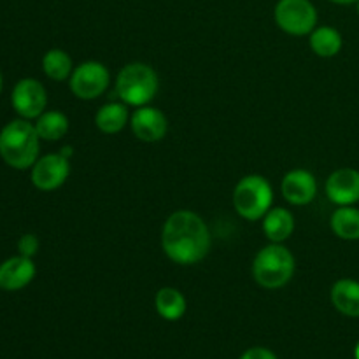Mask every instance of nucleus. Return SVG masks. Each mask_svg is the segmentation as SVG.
Segmentation results:
<instances>
[{"mask_svg": "<svg viewBox=\"0 0 359 359\" xmlns=\"http://www.w3.org/2000/svg\"><path fill=\"white\" fill-rule=\"evenodd\" d=\"M326 195L337 205H354L359 202V172L339 168L326 179Z\"/></svg>", "mask_w": 359, "mask_h": 359, "instance_id": "12", "label": "nucleus"}, {"mask_svg": "<svg viewBox=\"0 0 359 359\" xmlns=\"http://www.w3.org/2000/svg\"><path fill=\"white\" fill-rule=\"evenodd\" d=\"M35 130H37L41 140H60L69 132V118L60 111H44L35 119Z\"/></svg>", "mask_w": 359, "mask_h": 359, "instance_id": "19", "label": "nucleus"}, {"mask_svg": "<svg viewBox=\"0 0 359 359\" xmlns=\"http://www.w3.org/2000/svg\"><path fill=\"white\" fill-rule=\"evenodd\" d=\"M263 231L266 238L276 244H283L284 241H287L294 231V217L291 210L284 207L270 209L263 217Z\"/></svg>", "mask_w": 359, "mask_h": 359, "instance_id": "14", "label": "nucleus"}, {"mask_svg": "<svg viewBox=\"0 0 359 359\" xmlns=\"http://www.w3.org/2000/svg\"><path fill=\"white\" fill-rule=\"evenodd\" d=\"M41 137L28 119H13L0 130V158L16 170H27L39 160Z\"/></svg>", "mask_w": 359, "mask_h": 359, "instance_id": "2", "label": "nucleus"}, {"mask_svg": "<svg viewBox=\"0 0 359 359\" xmlns=\"http://www.w3.org/2000/svg\"><path fill=\"white\" fill-rule=\"evenodd\" d=\"M2 88H4V77H2V72H0V95H2Z\"/></svg>", "mask_w": 359, "mask_h": 359, "instance_id": "25", "label": "nucleus"}, {"mask_svg": "<svg viewBox=\"0 0 359 359\" xmlns=\"http://www.w3.org/2000/svg\"><path fill=\"white\" fill-rule=\"evenodd\" d=\"M37 269L32 258L18 255L0 263V290L20 291L34 280Z\"/></svg>", "mask_w": 359, "mask_h": 359, "instance_id": "13", "label": "nucleus"}, {"mask_svg": "<svg viewBox=\"0 0 359 359\" xmlns=\"http://www.w3.org/2000/svg\"><path fill=\"white\" fill-rule=\"evenodd\" d=\"M255 280L265 290H279L294 276V256L283 244L272 242L256 255L252 263Z\"/></svg>", "mask_w": 359, "mask_h": 359, "instance_id": "4", "label": "nucleus"}, {"mask_svg": "<svg viewBox=\"0 0 359 359\" xmlns=\"http://www.w3.org/2000/svg\"><path fill=\"white\" fill-rule=\"evenodd\" d=\"M128 123V109L123 102H111L98 109L97 116H95V125L102 133H119Z\"/></svg>", "mask_w": 359, "mask_h": 359, "instance_id": "16", "label": "nucleus"}, {"mask_svg": "<svg viewBox=\"0 0 359 359\" xmlns=\"http://www.w3.org/2000/svg\"><path fill=\"white\" fill-rule=\"evenodd\" d=\"M70 174L69 158L62 153L46 154L39 158L32 167V184L41 191H53L58 189L67 181Z\"/></svg>", "mask_w": 359, "mask_h": 359, "instance_id": "9", "label": "nucleus"}, {"mask_svg": "<svg viewBox=\"0 0 359 359\" xmlns=\"http://www.w3.org/2000/svg\"><path fill=\"white\" fill-rule=\"evenodd\" d=\"M42 70H44L49 79L62 83V81L70 79V76H72V58L63 49H49L44 58H42Z\"/></svg>", "mask_w": 359, "mask_h": 359, "instance_id": "21", "label": "nucleus"}, {"mask_svg": "<svg viewBox=\"0 0 359 359\" xmlns=\"http://www.w3.org/2000/svg\"><path fill=\"white\" fill-rule=\"evenodd\" d=\"M332 2L340 4V6H349V4H356L358 0H332Z\"/></svg>", "mask_w": 359, "mask_h": 359, "instance_id": "24", "label": "nucleus"}, {"mask_svg": "<svg viewBox=\"0 0 359 359\" xmlns=\"http://www.w3.org/2000/svg\"><path fill=\"white\" fill-rule=\"evenodd\" d=\"M356 6H358V14H359V0L356 2Z\"/></svg>", "mask_w": 359, "mask_h": 359, "instance_id": "27", "label": "nucleus"}, {"mask_svg": "<svg viewBox=\"0 0 359 359\" xmlns=\"http://www.w3.org/2000/svg\"><path fill=\"white\" fill-rule=\"evenodd\" d=\"M13 109L16 114L23 119H37L48 105V93L41 81L34 77H25L18 81L11 95Z\"/></svg>", "mask_w": 359, "mask_h": 359, "instance_id": "8", "label": "nucleus"}, {"mask_svg": "<svg viewBox=\"0 0 359 359\" xmlns=\"http://www.w3.org/2000/svg\"><path fill=\"white\" fill-rule=\"evenodd\" d=\"M133 135L142 142H158L167 135L168 121L167 116L160 109L142 105L137 107V111L132 114L130 119Z\"/></svg>", "mask_w": 359, "mask_h": 359, "instance_id": "10", "label": "nucleus"}, {"mask_svg": "<svg viewBox=\"0 0 359 359\" xmlns=\"http://www.w3.org/2000/svg\"><path fill=\"white\" fill-rule=\"evenodd\" d=\"M333 233L344 241H359V209L340 205L330 219Z\"/></svg>", "mask_w": 359, "mask_h": 359, "instance_id": "18", "label": "nucleus"}, {"mask_svg": "<svg viewBox=\"0 0 359 359\" xmlns=\"http://www.w3.org/2000/svg\"><path fill=\"white\" fill-rule=\"evenodd\" d=\"M280 191L291 205H307L318 195V181L312 172L297 168L284 175Z\"/></svg>", "mask_w": 359, "mask_h": 359, "instance_id": "11", "label": "nucleus"}, {"mask_svg": "<svg viewBox=\"0 0 359 359\" xmlns=\"http://www.w3.org/2000/svg\"><path fill=\"white\" fill-rule=\"evenodd\" d=\"M154 307L160 318L179 321L186 314V298L175 287H161L154 297Z\"/></svg>", "mask_w": 359, "mask_h": 359, "instance_id": "17", "label": "nucleus"}, {"mask_svg": "<svg viewBox=\"0 0 359 359\" xmlns=\"http://www.w3.org/2000/svg\"><path fill=\"white\" fill-rule=\"evenodd\" d=\"M311 48L321 58H332L342 49V35L332 27H316L311 32Z\"/></svg>", "mask_w": 359, "mask_h": 359, "instance_id": "20", "label": "nucleus"}, {"mask_svg": "<svg viewBox=\"0 0 359 359\" xmlns=\"http://www.w3.org/2000/svg\"><path fill=\"white\" fill-rule=\"evenodd\" d=\"M163 252L179 265L202 262L210 249V233L205 221L191 210H177L165 221L161 230Z\"/></svg>", "mask_w": 359, "mask_h": 359, "instance_id": "1", "label": "nucleus"}, {"mask_svg": "<svg viewBox=\"0 0 359 359\" xmlns=\"http://www.w3.org/2000/svg\"><path fill=\"white\" fill-rule=\"evenodd\" d=\"M273 18L280 30L290 35H307L318 25V11L311 0H279Z\"/></svg>", "mask_w": 359, "mask_h": 359, "instance_id": "6", "label": "nucleus"}, {"mask_svg": "<svg viewBox=\"0 0 359 359\" xmlns=\"http://www.w3.org/2000/svg\"><path fill=\"white\" fill-rule=\"evenodd\" d=\"M39 251V238L35 235L27 233L18 241V252L25 258H34Z\"/></svg>", "mask_w": 359, "mask_h": 359, "instance_id": "22", "label": "nucleus"}, {"mask_svg": "<svg viewBox=\"0 0 359 359\" xmlns=\"http://www.w3.org/2000/svg\"><path fill=\"white\" fill-rule=\"evenodd\" d=\"M160 79L153 67L146 63H128L116 77V95L119 100L132 107L147 105L158 93Z\"/></svg>", "mask_w": 359, "mask_h": 359, "instance_id": "3", "label": "nucleus"}, {"mask_svg": "<svg viewBox=\"0 0 359 359\" xmlns=\"http://www.w3.org/2000/svg\"><path fill=\"white\" fill-rule=\"evenodd\" d=\"M241 359H277V356L266 347H251L242 354Z\"/></svg>", "mask_w": 359, "mask_h": 359, "instance_id": "23", "label": "nucleus"}, {"mask_svg": "<svg viewBox=\"0 0 359 359\" xmlns=\"http://www.w3.org/2000/svg\"><path fill=\"white\" fill-rule=\"evenodd\" d=\"M70 90L81 100H95L105 93L111 83L109 69L100 62H84L74 69L69 79Z\"/></svg>", "mask_w": 359, "mask_h": 359, "instance_id": "7", "label": "nucleus"}, {"mask_svg": "<svg viewBox=\"0 0 359 359\" xmlns=\"http://www.w3.org/2000/svg\"><path fill=\"white\" fill-rule=\"evenodd\" d=\"M332 304L340 314L347 318H359V283L353 279H340L333 284Z\"/></svg>", "mask_w": 359, "mask_h": 359, "instance_id": "15", "label": "nucleus"}, {"mask_svg": "<svg viewBox=\"0 0 359 359\" xmlns=\"http://www.w3.org/2000/svg\"><path fill=\"white\" fill-rule=\"evenodd\" d=\"M354 358H356V359H359V342H358L356 349H354Z\"/></svg>", "mask_w": 359, "mask_h": 359, "instance_id": "26", "label": "nucleus"}, {"mask_svg": "<svg viewBox=\"0 0 359 359\" xmlns=\"http://www.w3.org/2000/svg\"><path fill=\"white\" fill-rule=\"evenodd\" d=\"M273 189L263 175H245L233 189V207L241 217L258 221L272 209Z\"/></svg>", "mask_w": 359, "mask_h": 359, "instance_id": "5", "label": "nucleus"}]
</instances>
